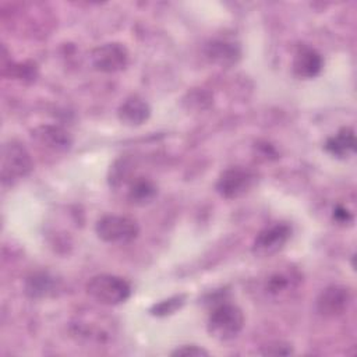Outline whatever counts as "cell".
I'll use <instances>...</instances> for the list:
<instances>
[{"label": "cell", "instance_id": "cell-1", "mask_svg": "<svg viewBox=\"0 0 357 357\" xmlns=\"http://www.w3.org/2000/svg\"><path fill=\"white\" fill-rule=\"evenodd\" d=\"M244 326L243 311L231 303H219L208 317L206 331L211 337L219 342H227L241 332Z\"/></svg>", "mask_w": 357, "mask_h": 357}, {"label": "cell", "instance_id": "cell-2", "mask_svg": "<svg viewBox=\"0 0 357 357\" xmlns=\"http://www.w3.org/2000/svg\"><path fill=\"white\" fill-rule=\"evenodd\" d=\"M86 293L100 304L117 305L131 296L130 283L116 275L100 273L91 278L85 286Z\"/></svg>", "mask_w": 357, "mask_h": 357}, {"label": "cell", "instance_id": "cell-3", "mask_svg": "<svg viewBox=\"0 0 357 357\" xmlns=\"http://www.w3.org/2000/svg\"><path fill=\"white\" fill-rule=\"evenodd\" d=\"M33 169L28 149L18 141H8L1 148V181L13 184L26 177Z\"/></svg>", "mask_w": 357, "mask_h": 357}, {"label": "cell", "instance_id": "cell-4", "mask_svg": "<svg viewBox=\"0 0 357 357\" xmlns=\"http://www.w3.org/2000/svg\"><path fill=\"white\" fill-rule=\"evenodd\" d=\"M96 236L109 244H127L132 241L138 233V223L121 215H105L95 225Z\"/></svg>", "mask_w": 357, "mask_h": 357}, {"label": "cell", "instance_id": "cell-5", "mask_svg": "<svg viewBox=\"0 0 357 357\" xmlns=\"http://www.w3.org/2000/svg\"><path fill=\"white\" fill-rule=\"evenodd\" d=\"M257 181L255 172L243 166H233L220 173L216 181V191L226 199H236L248 194Z\"/></svg>", "mask_w": 357, "mask_h": 357}, {"label": "cell", "instance_id": "cell-6", "mask_svg": "<svg viewBox=\"0 0 357 357\" xmlns=\"http://www.w3.org/2000/svg\"><path fill=\"white\" fill-rule=\"evenodd\" d=\"M130 54L127 47L119 42H109L96 46L91 54V66L100 73H117L127 67Z\"/></svg>", "mask_w": 357, "mask_h": 357}, {"label": "cell", "instance_id": "cell-7", "mask_svg": "<svg viewBox=\"0 0 357 357\" xmlns=\"http://www.w3.org/2000/svg\"><path fill=\"white\" fill-rule=\"evenodd\" d=\"M290 234L291 229L286 223H276L265 227L257 234L251 245V252L258 258L272 257L284 247Z\"/></svg>", "mask_w": 357, "mask_h": 357}, {"label": "cell", "instance_id": "cell-8", "mask_svg": "<svg viewBox=\"0 0 357 357\" xmlns=\"http://www.w3.org/2000/svg\"><path fill=\"white\" fill-rule=\"evenodd\" d=\"M351 301V293L347 287L332 284L321 291L317 298V311L322 317L333 318L342 315Z\"/></svg>", "mask_w": 357, "mask_h": 357}, {"label": "cell", "instance_id": "cell-9", "mask_svg": "<svg viewBox=\"0 0 357 357\" xmlns=\"http://www.w3.org/2000/svg\"><path fill=\"white\" fill-rule=\"evenodd\" d=\"M32 138L45 149L52 152H67L73 145V138L67 130L60 126L43 124L32 130Z\"/></svg>", "mask_w": 357, "mask_h": 357}, {"label": "cell", "instance_id": "cell-10", "mask_svg": "<svg viewBox=\"0 0 357 357\" xmlns=\"http://www.w3.org/2000/svg\"><path fill=\"white\" fill-rule=\"evenodd\" d=\"M322 67L324 59L318 50L307 45L298 46L291 61V70L297 78L311 79L321 73Z\"/></svg>", "mask_w": 357, "mask_h": 357}, {"label": "cell", "instance_id": "cell-11", "mask_svg": "<svg viewBox=\"0 0 357 357\" xmlns=\"http://www.w3.org/2000/svg\"><path fill=\"white\" fill-rule=\"evenodd\" d=\"M205 56L211 63L227 68L240 60L241 50L240 46L233 40L215 39L205 46Z\"/></svg>", "mask_w": 357, "mask_h": 357}, {"label": "cell", "instance_id": "cell-12", "mask_svg": "<svg viewBox=\"0 0 357 357\" xmlns=\"http://www.w3.org/2000/svg\"><path fill=\"white\" fill-rule=\"evenodd\" d=\"M119 120L128 127H138L151 117V107L146 100L134 95L127 98L117 109Z\"/></svg>", "mask_w": 357, "mask_h": 357}, {"label": "cell", "instance_id": "cell-13", "mask_svg": "<svg viewBox=\"0 0 357 357\" xmlns=\"http://www.w3.org/2000/svg\"><path fill=\"white\" fill-rule=\"evenodd\" d=\"M325 151L335 158L344 159L356 152L354 131L350 127L340 128L335 135L329 137L324 145Z\"/></svg>", "mask_w": 357, "mask_h": 357}, {"label": "cell", "instance_id": "cell-14", "mask_svg": "<svg viewBox=\"0 0 357 357\" xmlns=\"http://www.w3.org/2000/svg\"><path fill=\"white\" fill-rule=\"evenodd\" d=\"M158 195L156 184L148 177H135L130 181L127 190V199L132 205L144 206L151 204Z\"/></svg>", "mask_w": 357, "mask_h": 357}, {"label": "cell", "instance_id": "cell-15", "mask_svg": "<svg viewBox=\"0 0 357 357\" xmlns=\"http://www.w3.org/2000/svg\"><path fill=\"white\" fill-rule=\"evenodd\" d=\"M25 294L31 298H43L52 296L57 289V282L46 272H36L25 280Z\"/></svg>", "mask_w": 357, "mask_h": 357}, {"label": "cell", "instance_id": "cell-16", "mask_svg": "<svg viewBox=\"0 0 357 357\" xmlns=\"http://www.w3.org/2000/svg\"><path fill=\"white\" fill-rule=\"evenodd\" d=\"M296 287V278L287 272H276L266 280V291L273 297H282Z\"/></svg>", "mask_w": 357, "mask_h": 357}, {"label": "cell", "instance_id": "cell-17", "mask_svg": "<svg viewBox=\"0 0 357 357\" xmlns=\"http://www.w3.org/2000/svg\"><path fill=\"white\" fill-rule=\"evenodd\" d=\"M185 294H177L153 304L149 308V314L153 317H167L180 310L185 303Z\"/></svg>", "mask_w": 357, "mask_h": 357}, {"label": "cell", "instance_id": "cell-18", "mask_svg": "<svg viewBox=\"0 0 357 357\" xmlns=\"http://www.w3.org/2000/svg\"><path fill=\"white\" fill-rule=\"evenodd\" d=\"M209 353L197 344H184L181 347H177L172 351V356H180V357H206Z\"/></svg>", "mask_w": 357, "mask_h": 357}, {"label": "cell", "instance_id": "cell-19", "mask_svg": "<svg viewBox=\"0 0 357 357\" xmlns=\"http://www.w3.org/2000/svg\"><path fill=\"white\" fill-rule=\"evenodd\" d=\"M293 353V347L289 343H283V342H275L271 344L264 346L262 349V354H269V356H287Z\"/></svg>", "mask_w": 357, "mask_h": 357}, {"label": "cell", "instance_id": "cell-20", "mask_svg": "<svg viewBox=\"0 0 357 357\" xmlns=\"http://www.w3.org/2000/svg\"><path fill=\"white\" fill-rule=\"evenodd\" d=\"M333 219L339 223H351L353 222V215L344 208V206H336L333 209Z\"/></svg>", "mask_w": 357, "mask_h": 357}]
</instances>
